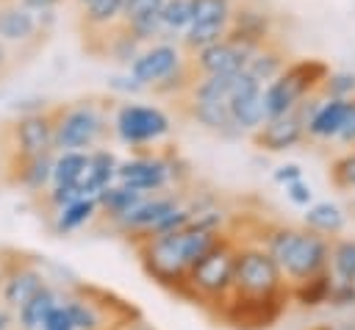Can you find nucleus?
I'll return each mask as SVG.
<instances>
[{
    "instance_id": "393cba45",
    "label": "nucleus",
    "mask_w": 355,
    "mask_h": 330,
    "mask_svg": "<svg viewBox=\"0 0 355 330\" xmlns=\"http://www.w3.org/2000/svg\"><path fill=\"white\" fill-rule=\"evenodd\" d=\"M94 214H97V200L94 197H78V200H72L69 205H64L61 211L53 214V230L58 236L72 233V230L83 227Z\"/></svg>"
},
{
    "instance_id": "4be33fe9",
    "label": "nucleus",
    "mask_w": 355,
    "mask_h": 330,
    "mask_svg": "<svg viewBox=\"0 0 355 330\" xmlns=\"http://www.w3.org/2000/svg\"><path fill=\"white\" fill-rule=\"evenodd\" d=\"M55 302H58L55 291H53L50 286H42L33 297H28V299L14 311L19 327H22V330H42V322H44V316L50 313V308H53Z\"/></svg>"
},
{
    "instance_id": "e433bc0d",
    "label": "nucleus",
    "mask_w": 355,
    "mask_h": 330,
    "mask_svg": "<svg viewBox=\"0 0 355 330\" xmlns=\"http://www.w3.org/2000/svg\"><path fill=\"white\" fill-rule=\"evenodd\" d=\"M297 177H302V169H300L297 164H283V166L275 172V180L283 183V186L291 183V180H297Z\"/></svg>"
},
{
    "instance_id": "9b49d317",
    "label": "nucleus",
    "mask_w": 355,
    "mask_h": 330,
    "mask_svg": "<svg viewBox=\"0 0 355 330\" xmlns=\"http://www.w3.org/2000/svg\"><path fill=\"white\" fill-rule=\"evenodd\" d=\"M178 153L166 150V153H141L125 164H116V180L125 186H133L144 194L150 191H161L166 183H178L175 177V166H178Z\"/></svg>"
},
{
    "instance_id": "1a4fd4ad",
    "label": "nucleus",
    "mask_w": 355,
    "mask_h": 330,
    "mask_svg": "<svg viewBox=\"0 0 355 330\" xmlns=\"http://www.w3.org/2000/svg\"><path fill=\"white\" fill-rule=\"evenodd\" d=\"M53 22V11L33 14L17 0H0V42L17 53H33L39 44H44Z\"/></svg>"
},
{
    "instance_id": "dca6fc26",
    "label": "nucleus",
    "mask_w": 355,
    "mask_h": 330,
    "mask_svg": "<svg viewBox=\"0 0 355 330\" xmlns=\"http://www.w3.org/2000/svg\"><path fill=\"white\" fill-rule=\"evenodd\" d=\"M250 53L244 47H239L236 42L230 39H222V42H214L197 53L189 55L191 67L197 69V75H233V72H241L244 64H247Z\"/></svg>"
},
{
    "instance_id": "ddd939ff",
    "label": "nucleus",
    "mask_w": 355,
    "mask_h": 330,
    "mask_svg": "<svg viewBox=\"0 0 355 330\" xmlns=\"http://www.w3.org/2000/svg\"><path fill=\"white\" fill-rule=\"evenodd\" d=\"M269 36H275V31H272V14H266L252 0H236V6L230 11V19H227V36L225 39H230L239 47H244L247 53H252Z\"/></svg>"
},
{
    "instance_id": "473e14b6",
    "label": "nucleus",
    "mask_w": 355,
    "mask_h": 330,
    "mask_svg": "<svg viewBox=\"0 0 355 330\" xmlns=\"http://www.w3.org/2000/svg\"><path fill=\"white\" fill-rule=\"evenodd\" d=\"M42 330H75L72 316H69V311H67L64 302H55V305L50 308V313H47L44 322H42Z\"/></svg>"
},
{
    "instance_id": "9d476101",
    "label": "nucleus",
    "mask_w": 355,
    "mask_h": 330,
    "mask_svg": "<svg viewBox=\"0 0 355 330\" xmlns=\"http://www.w3.org/2000/svg\"><path fill=\"white\" fill-rule=\"evenodd\" d=\"M169 116L155 105L122 103L114 108V133L130 147H147L169 133Z\"/></svg>"
},
{
    "instance_id": "ea45409f",
    "label": "nucleus",
    "mask_w": 355,
    "mask_h": 330,
    "mask_svg": "<svg viewBox=\"0 0 355 330\" xmlns=\"http://www.w3.org/2000/svg\"><path fill=\"white\" fill-rule=\"evenodd\" d=\"M0 330H11V311L0 305Z\"/></svg>"
},
{
    "instance_id": "c756f323",
    "label": "nucleus",
    "mask_w": 355,
    "mask_h": 330,
    "mask_svg": "<svg viewBox=\"0 0 355 330\" xmlns=\"http://www.w3.org/2000/svg\"><path fill=\"white\" fill-rule=\"evenodd\" d=\"M330 183L341 191L355 189V150L341 153L338 158H333L330 164Z\"/></svg>"
},
{
    "instance_id": "f704fd0d",
    "label": "nucleus",
    "mask_w": 355,
    "mask_h": 330,
    "mask_svg": "<svg viewBox=\"0 0 355 330\" xmlns=\"http://www.w3.org/2000/svg\"><path fill=\"white\" fill-rule=\"evenodd\" d=\"M344 147H355V94L349 97V111H347V119H344V125H341V130H338V136H336Z\"/></svg>"
},
{
    "instance_id": "f8f14e48",
    "label": "nucleus",
    "mask_w": 355,
    "mask_h": 330,
    "mask_svg": "<svg viewBox=\"0 0 355 330\" xmlns=\"http://www.w3.org/2000/svg\"><path fill=\"white\" fill-rule=\"evenodd\" d=\"M3 136L8 147L19 155H47L55 153V139H53V116L50 105L33 114H22L14 122L3 125Z\"/></svg>"
},
{
    "instance_id": "72a5a7b5",
    "label": "nucleus",
    "mask_w": 355,
    "mask_h": 330,
    "mask_svg": "<svg viewBox=\"0 0 355 330\" xmlns=\"http://www.w3.org/2000/svg\"><path fill=\"white\" fill-rule=\"evenodd\" d=\"M286 194H288V200H291L294 205H302V208H308V205L313 202V191H311V186H308L302 177L286 183Z\"/></svg>"
},
{
    "instance_id": "f3484780",
    "label": "nucleus",
    "mask_w": 355,
    "mask_h": 330,
    "mask_svg": "<svg viewBox=\"0 0 355 330\" xmlns=\"http://www.w3.org/2000/svg\"><path fill=\"white\" fill-rule=\"evenodd\" d=\"M286 64H288V50L283 47V42L277 36H269L263 44H258L250 53V58L244 64V72L252 80H258L261 86H266L269 80H275L283 72Z\"/></svg>"
},
{
    "instance_id": "b1692460",
    "label": "nucleus",
    "mask_w": 355,
    "mask_h": 330,
    "mask_svg": "<svg viewBox=\"0 0 355 330\" xmlns=\"http://www.w3.org/2000/svg\"><path fill=\"white\" fill-rule=\"evenodd\" d=\"M227 36V19L219 22H191L183 33H180V50L183 55H191L214 42H222Z\"/></svg>"
},
{
    "instance_id": "c9c22d12",
    "label": "nucleus",
    "mask_w": 355,
    "mask_h": 330,
    "mask_svg": "<svg viewBox=\"0 0 355 330\" xmlns=\"http://www.w3.org/2000/svg\"><path fill=\"white\" fill-rule=\"evenodd\" d=\"M17 58H19V53L0 42V78H6V75H11V72H14Z\"/></svg>"
},
{
    "instance_id": "a878e982",
    "label": "nucleus",
    "mask_w": 355,
    "mask_h": 330,
    "mask_svg": "<svg viewBox=\"0 0 355 330\" xmlns=\"http://www.w3.org/2000/svg\"><path fill=\"white\" fill-rule=\"evenodd\" d=\"M89 153L83 150H58V155L53 158V172H50V183L53 186H75L86 169Z\"/></svg>"
},
{
    "instance_id": "39448f33",
    "label": "nucleus",
    "mask_w": 355,
    "mask_h": 330,
    "mask_svg": "<svg viewBox=\"0 0 355 330\" xmlns=\"http://www.w3.org/2000/svg\"><path fill=\"white\" fill-rule=\"evenodd\" d=\"M227 299H250V302L286 299L288 302V283H286L280 266L275 263V258L266 252V247L255 236H247V238L239 236V250H236V263H233V286H230Z\"/></svg>"
},
{
    "instance_id": "5701e85b",
    "label": "nucleus",
    "mask_w": 355,
    "mask_h": 330,
    "mask_svg": "<svg viewBox=\"0 0 355 330\" xmlns=\"http://www.w3.org/2000/svg\"><path fill=\"white\" fill-rule=\"evenodd\" d=\"M327 272H333L336 283H355V238H344L341 233L330 238Z\"/></svg>"
},
{
    "instance_id": "a211bd4d",
    "label": "nucleus",
    "mask_w": 355,
    "mask_h": 330,
    "mask_svg": "<svg viewBox=\"0 0 355 330\" xmlns=\"http://www.w3.org/2000/svg\"><path fill=\"white\" fill-rule=\"evenodd\" d=\"M347 111H349V97H324L305 125V139H313V141L336 139L347 119Z\"/></svg>"
},
{
    "instance_id": "7c9ffc66",
    "label": "nucleus",
    "mask_w": 355,
    "mask_h": 330,
    "mask_svg": "<svg viewBox=\"0 0 355 330\" xmlns=\"http://www.w3.org/2000/svg\"><path fill=\"white\" fill-rule=\"evenodd\" d=\"M319 92L324 97H352L355 94V75L352 72H330Z\"/></svg>"
},
{
    "instance_id": "412c9836",
    "label": "nucleus",
    "mask_w": 355,
    "mask_h": 330,
    "mask_svg": "<svg viewBox=\"0 0 355 330\" xmlns=\"http://www.w3.org/2000/svg\"><path fill=\"white\" fill-rule=\"evenodd\" d=\"M94 200H97V208H103L105 211V216L114 222V219H119L122 214H128L139 200H144V191H139V189H133V186H125V183H119V186H105V189H100L97 194H94Z\"/></svg>"
},
{
    "instance_id": "7ed1b4c3",
    "label": "nucleus",
    "mask_w": 355,
    "mask_h": 330,
    "mask_svg": "<svg viewBox=\"0 0 355 330\" xmlns=\"http://www.w3.org/2000/svg\"><path fill=\"white\" fill-rule=\"evenodd\" d=\"M236 250H239V236L233 227H225L222 236L214 241V247L191 263L178 297L191 305H200L211 319H216L233 286Z\"/></svg>"
},
{
    "instance_id": "cd10ccee",
    "label": "nucleus",
    "mask_w": 355,
    "mask_h": 330,
    "mask_svg": "<svg viewBox=\"0 0 355 330\" xmlns=\"http://www.w3.org/2000/svg\"><path fill=\"white\" fill-rule=\"evenodd\" d=\"M158 17H161V25L169 33V39L180 36L191 25V3L189 0H164L158 8Z\"/></svg>"
},
{
    "instance_id": "58836bf2",
    "label": "nucleus",
    "mask_w": 355,
    "mask_h": 330,
    "mask_svg": "<svg viewBox=\"0 0 355 330\" xmlns=\"http://www.w3.org/2000/svg\"><path fill=\"white\" fill-rule=\"evenodd\" d=\"M119 330H155V327H153V324H147V322L139 316V319L128 322V324H125V327H119Z\"/></svg>"
},
{
    "instance_id": "bb28decb",
    "label": "nucleus",
    "mask_w": 355,
    "mask_h": 330,
    "mask_svg": "<svg viewBox=\"0 0 355 330\" xmlns=\"http://www.w3.org/2000/svg\"><path fill=\"white\" fill-rule=\"evenodd\" d=\"M305 225H308L311 230H316V233L333 238V236H338V233L344 230L347 216H344V211H341L338 205H333V202H316V205L308 208Z\"/></svg>"
},
{
    "instance_id": "0eeeda50",
    "label": "nucleus",
    "mask_w": 355,
    "mask_h": 330,
    "mask_svg": "<svg viewBox=\"0 0 355 330\" xmlns=\"http://www.w3.org/2000/svg\"><path fill=\"white\" fill-rule=\"evenodd\" d=\"M330 75V67L319 58H294L283 67V72L263 86V114L277 116L291 111L300 100L316 94Z\"/></svg>"
},
{
    "instance_id": "f03ea898",
    "label": "nucleus",
    "mask_w": 355,
    "mask_h": 330,
    "mask_svg": "<svg viewBox=\"0 0 355 330\" xmlns=\"http://www.w3.org/2000/svg\"><path fill=\"white\" fill-rule=\"evenodd\" d=\"M258 241L275 258L288 286H300L327 272L330 238L308 225H263Z\"/></svg>"
},
{
    "instance_id": "a19ab883",
    "label": "nucleus",
    "mask_w": 355,
    "mask_h": 330,
    "mask_svg": "<svg viewBox=\"0 0 355 330\" xmlns=\"http://www.w3.org/2000/svg\"><path fill=\"white\" fill-rule=\"evenodd\" d=\"M72 3H75V6H83V3H86V0H72Z\"/></svg>"
},
{
    "instance_id": "6e6552de",
    "label": "nucleus",
    "mask_w": 355,
    "mask_h": 330,
    "mask_svg": "<svg viewBox=\"0 0 355 330\" xmlns=\"http://www.w3.org/2000/svg\"><path fill=\"white\" fill-rule=\"evenodd\" d=\"M44 283L39 261L14 247H0V305L17 311L28 297H33Z\"/></svg>"
},
{
    "instance_id": "6ab92c4d",
    "label": "nucleus",
    "mask_w": 355,
    "mask_h": 330,
    "mask_svg": "<svg viewBox=\"0 0 355 330\" xmlns=\"http://www.w3.org/2000/svg\"><path fill=\"white\" fill-rule=\"evenodd\" d=\"M116 22H122V0H86L78 6V25L83 42L111 31Z\"/></svg>"
},
{
    "instance_id": "4c0bfd02",
    "label": "nucleus",
    "mask_w": 355,
    "mask_h": 330,
    "mask_svg": "<svg viewBox=\"0 0 355 330\" xmlns=\"http://www.w3.org/2000/svg\"><path fill=\"white\" fill-rule=\"evenodd\" d=\"M111 83H114L116 89H125V92H139V89H141V86H139L133 78H114Z\"/></svg>"
},
{
    "instance_id": "c85d7f7f",
    "label": "nucleus",
    "mask_w": 355,
    "mask_h": 330,
    "mask_svg": "<svg viewBox=\"0 0 355 330\" xmlns=\"http://www.w3.org/2000/svg\"><path fill=\"white\" fill-rule=\"evenodd\" d=\"M191 3V22H219L230 19L236 0H189Z\"/></svg>"
},
{
    "instance_id": "423d86ee",
    "label": "nucleus",
    "mask_w": 355,
    "mask_h": 330,
    "mask_svg": "<svg viewBox=\"0 0 355 330\" xmlns=\"http://www.w3.org/2000/svg\"><path fill=\"white\" fill-rule=\"evenodd\" d=\"M64 305L72 316L75 330H119L141 316L128 299L97 286H75Z\"/></svg>"
},
{
    "instance_id": "aec40b11",
    "label": "nucleus",
    "mask_w": 355,
    "mask_h": 330,
    "mask_svg": "<svg viewBox=\"0 0 355 330\" xmlns=\"http://www.w3.org/2000/svg\"><path fill=\"white\" fill-rule=\"evenodd\" d=\"M114 177H116V158H114V153L105 150V147H97V150H89L86 169H83L80 180L75 183V189H78L80 197H94Z\"/></svg>"
},
{
    "instance_id": "2f4dec72",
    "label": "nucleus",
    "mask_w": 355,
    "mask_h": 330,
    "mask_svg": "<svg viewBox=\"0 0 355 330\" xmlns=\"http://www.w3.org/2000/svg\"><path fill=\"white\" fill-rule=\"evenodd\" d=\"M164 0H122V22H133L139 17L155 14Z\"/></svg>"
},
{
    "instance_id": "2eb2a0df",
    "label": "nucleus",
    "mask_w": 355,
    "mask_h": 330,
    "mask_svg": "<svg viewBox=\"0 0 355 330\" xmlns=\"http://www.w3.org/2000/svg\"><path fill=\"white\" fill-rule=\"evenodd\" d=\"M183 58V50L172 42H153L147 47L139 50V55L128 64L130 78L144 89H150L153 83H158L161 78H166Z\"/></svg>"
},
{
    "instance_id": "20e7f679",
    "label": "nucleus",
    "mask_w": 355,
    "mask_h": 330,
    "mask_svg": "<svg viewBox=\"0 0 355 330\" xmlns=\"http://www.w3.org/2000/svg\"><path fill=\"white\" fill-rule=\"evenodd\" d=\"M114 100L105 94H89L72 103L50 105L53 139L58 150H83L103 147L114 133Z\"/></svg>"
},
{
    "instance_id": "4468645a",
    "label": "nucleus",
    "mask_w": 355,
    "mask_h": 330,
    "mask_svg": "<svg viewBox=\"0 0 355 330\" xmlns=\"http://www.w3.org/2000/svg\"><path fill=\"white\" fill-rule=\"evenodd\" d=\"M227 111H230V119L233 125L244 133V130H255L266 114H263V86L258 80H252L244 69L233 75V89H230V97H227Z\"/></svg>"
},
{
    "instance_id": "f257e3e1",
    "label": "nucleus",
    "mask_w": 355,
    "mask_h": 330,
    "mask_svg": "<svg viewBox=\"0 0 355 330\" xmlns=\"http://www.w3.org/2000/svg\"><path fill=\"white\" fill-rule=\"evenodd\" d=\"M225 227H202V225H186L180 230H164V233H141L133 236V252L147 272L153 283L161 288L180 294L183 277L191 269V263L205 255L214 241L222 236Z\"/></svg>"
}]
</instances>
